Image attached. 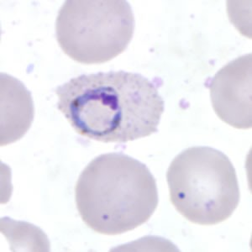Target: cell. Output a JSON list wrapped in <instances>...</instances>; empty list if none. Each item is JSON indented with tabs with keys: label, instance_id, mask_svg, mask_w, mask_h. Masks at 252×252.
I'll return each mask as SVG.
<instances>
[{
	"label": "cell",
	"instance_id": "1",
	"mask_svg": "<svg viewBox=\"0 0 252 252\" xmlns=\"http://www.w3.org/2000/svg\"><path fill=\"white\" fill-rule=\"evenodd\" d=\"M57 106L78 134L125 143L158 132L164 100L157 87L133 72H98L58 87Z\"/></svg>",
	"mask_w": 252,
	"mask_h": 252
},
{
	"label": "cell",
	"instance_id": "2",
	"mask_svg": "<svg viewBox=\"0 0 252 252\" xmlns=\"http://www.w3.org/2000/svg\"><path fill=\"white\" fill-rule=\"evenodd\" d=\"M75 200L88 227L106 235H121L146 223L159 201L148 167L122 153L91 160L76 184Z\"/></svg>",
	"mask_w": 252,
	"mask_h": 252
},
{
	"label": "cell",
	"instance_id": "4",
	"mask_svg": "<svg viewBox=\"0 0 252 252\" xmlns=\"http://www.w3.org/2000/svg\"><path fill=\"white\" fill-rule=\"evenodd\" d=\"M135 31L125 0H68L56 20V35L65 54L77 63H107L126 51Z\"/></svg>",
	"mask_w": 252,
	"mask_h": 252
},
{
	"label": "cell",
	"instance_id": "3",
	"mask_svg": "<svg viewBox=\"0 0 252 252\" xmlns=\"http://www.w3.org/2000/svg\"><path fill=\"white\" fill-rule=\"evenodd\" d=\"M170 200L193 223L214 225L235 212L241 192L235 167L223 152L208 146L184 150L166 173Z\"/></svg>",
	"mask_w": 252,
	"mask_h": 252
},
{
	"label": "cell",
	"instance_id": "5",
	"mask_svg": "<svg viewBox=\"0 0 252 252\" xmlns=\"http://www.w3.org/2000/svg\"><path fill=\"white\" fill-rule=\"evenodd\" d=\"M252 55H244L229 62L209 83L210 98L216 115L234 128L251 129Z\"/></svg>",
	"mask_w": 252,
	"mask_h": 252
}]
</instances>
